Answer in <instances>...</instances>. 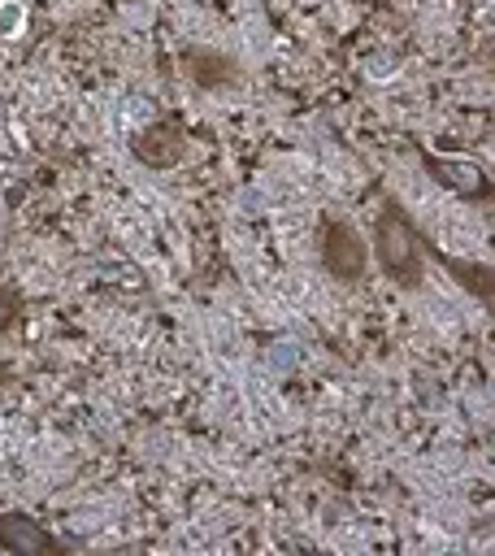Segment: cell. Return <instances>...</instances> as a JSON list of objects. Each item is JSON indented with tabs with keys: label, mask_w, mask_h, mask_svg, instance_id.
<instances>
[{
	"label": "cell",
	"mask_w": 495,
	"mask_h": 556,
	"mask_svg": "<svg viewBox=\"0 0 495 556\" xmlns=\"http://www.w3.org/2000/svg\"><path fill=\"white\" fill-rule=\"evenodd\" d=\"M17 313H22V300H17V291L0 282V330H9Z\"/></svg>",
	"instance_id": "obj_5"
},
{
	"label": "cell",
	"mask_w": 495,
	"mask_h": 556,
	"mask_svg": "<svg viewBox=\"0 0 495 556\" xmlns=\"http://www.w3.org/2000/svg\"><path fill=\"white\" fill-rule=\"evenodd\" d=\"M65 547L69 543L56 539L30 513H0V552H13V556H61Z\"/></svg>",
	"instance_id": "obj_3"
},
{
	"label": "cell",
	"mask_w": 495,
	"mask_h": 556,
	"mask_svg": "<svg viewBox=\"0 0 495 556\" xmlns=\"http://www.w3.org/2000/svg\"><path fill=\"white\" fill-rule=\"evenodd\" d=\"M369 256H378V269L395 282V287H421L426 278V261H430V239L426 230L412 222V213L399 200H382L378 222H373V243Z\"/></svg>",
	"instance_id": "obj_1"
},
{
	"label": "cell",
	"mask_w": 495,
	"mask_h": 556,
	"mask_svg": "<svg viewBox=\"0 0 495 556\" xmlns=\"http://www.w3.org/2000/svg\"><path fill=\"white\" fill-rule=\"evenodd\" d=\"M430 256H434L447 274H456V282H460L465 291H473L482 304H491V269H486V265H478V261H456V256L439 252L434 243H430Z\"/></svg>",
	"instance_id": "obj_4"
},
{
	"label": "cell",
	"mask_w": 495,
	"mask_h": 556,
	"mask_svg": "<svg viewBox=\"0 0 495 556\" xmlns=\"http://www.w3.org/2000/svg\"><path fill=\"white\" fill-rule=\"evenodd\" d=\"M317 248H321V269L334 282L356 287L369 274V243L356 230V222H347L339 213H321V222H317Z\"/></svg>",
	"instance_id": "obj_2"
}]
</instances>
